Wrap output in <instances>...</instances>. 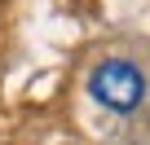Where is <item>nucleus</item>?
<instances>
[{"mask_svg": "<svg viewBox=\"0 0 150 145\" xmlns=\"http://www.w3.org/2000/svg\"><path fill=\"white\" fill-rule=\"evenodd\" d=\"M88 92L93 101H102L106 110L115 114H132L146 97V75H141V66L137 62H124V57H106L93 66V75H88Z\"/></svg>", "mask_w": 150, "mask_h": 145, "instance_id": "1", "label": "nucleus"}]
</instances>
